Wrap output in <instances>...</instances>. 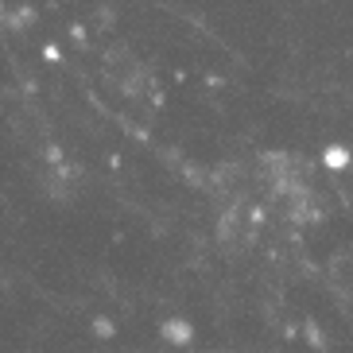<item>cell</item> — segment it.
I'll return each mask as SVG.
<instances>
[{
  "label": "cell",
  "instance_id": "6da1fadb",
  "mask_svg": "<svg viewBox=\"0 0 353 353\" xmlns=\"http://www.w3.org/2000/svg\"><path fill=\"white\" fill-rule=\"evenodd\" d=\"M163 338L175 345H187L190 342V322L187 319H167L163 322Z\"/></svg>",
  "mask_w": 353,
  "mask_h": 353
},
{
  "label": "cell",
  "instance_id": "7a4b0ae2",
  "mask_svg": "<svg viewBox=\"0 0 353 353\" xmlns=\"http://www.w3.org/2000/svg\"><path fill=\"white\" fill-rule=\"evenodd\" d=\"M8 23L16 28V32H23V28H32V23H35V12L28 8V4H20V12H16V16H8Z\"/></svg>",
  "mask_w": 353,
  "mask_h": 353
},
{
  "label": "cell",
  "instance_id": "3957f363",
  "mask_svg": "<svg viewBox=\"0 0 353 353\" xmlns=\"http://www.w3.org/2000/svg\"><path fill=\"white\" fill-rule=\"evenodd\" d=\"M113 330H117V326L105 319V314H101V319H94V334H97V338H113Z\"/></svg>",
  "mask_w": 353,
  "mask_h": 353
}]
</instances>
